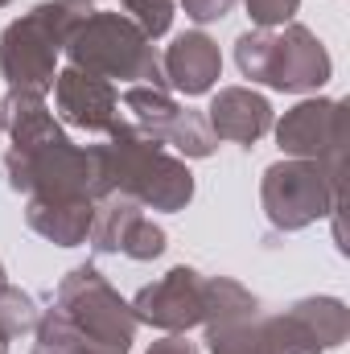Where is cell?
<instances>
[{
    "label": "cell",
    "mask_w": 350,
    "mask_h": 354,
    "mask_svg": "<svg viewBox=\"0 0 350 354\" xmlns=\"http://www.w3.org/2000/svg\"><path fill=\"white\" fill-rule=\"evenodd\" d=\"M107 136L111 140L99 145L107 194H128L132 202L161 214H177L194 202V174L157 136L140 132L132 120H120Z\"/></svg>",
    "instance_id": "2"
},
{
    "label": "cell",
    "mask_w": 350,
    "mask_h": 354,
    "mask_svg": "<svg viewBox=\"0 0 350 354\" xmlns=\"http://www.w3.org/2000/svg\"><path fill=\"white\" fill-rule=\"evenodd\" d=\"M33 354H103L87 346L79 334H75V326L50 305L46 313H37V326H33Z\"/></svg>",
    "instance_id": "16"
},
{
    "label": "cell",
    "mask_w": 350,
    "mask_h": 354,
    "mask_svg": "<svg viewBox=\"0 0 350 354\" xmlns=\"http://www.w3.org/2000/svg\"><path fill=\"white\" fill-rule=\"evenodd\" d=\"M347 103L342 99H301L276 124V145L284 157L347 165Z\"/></svg>",
    "instance_id": "9"
},
{
    "label": "cell",
    "mask_w": 350,
    "mask_h": 354,
    "mask_svg": "<svg viewBox=\"0 0 350 354\" xmlns=\"http://www.w3.org/2000/svg\"><path fill=\"white\" fill-rule=\"evenodd\" d=\"M124 107L132 115V124L149 136H157L165 149H174L177 157H190V161H206L214 153V132L206 124V115L181 107L169 91L157 87H128L124 91Z\"/></svg>",
    "instance_id": "8"
},
{
    "label": "cell",
    "mask_w": 350,
    "mask_h": 354,
    "mask_svg": "<svg viewBox=\"0 0 350 354\" xmlns=\"http://www.w3.org/2000/svg\"><path fill=\"white\" fill-rule=\"evenodd\" d=\"M33 326H37V301L25 288L4 280L0 284V354H8V342Z\"/></svg>",
    "instance_id": "17"
},
{
    "label": "cell",
    "mask_w": 350,
    "mask_h": 354,
    "mask_svg": "<svg viewBox=\"0 0 350 354\" xmlns=\"http://www.w3.org/2000/svg\"><path fill=\"white\" fill-rule=\"evenodd\" d=\"M243 4H248V17L256 29H280L301 8V0H243Z\"/></svg>",
    "instance_id": "19"
},
{
    "label": "cell",
    "mask_w": 350,
    "mask_h": 354,
    "mask_svg": "<svg viewBox=\"0 0 350 354\" xmlns=\"http://www.w3.org/2000/svg\"><path fill=\"white\" fill-rule=\"evenodd\" d=\"M181 8L194 25H214L235 8V0H181Z\"/></svg>",
    "instance_id": "20"
},
{
    "label": "cell",
    "mask_w": 350,
    "mask_h": 354,
    "mask_svg": "<svg viewBox=\"0 0 350 354\" xmlns=\"http://www.w3.org/2000/svg\"><path fill=\"white\" fill-rule=\"evenodd\" d=\"M54 107L71 128L83 132H111L120 124V95L107 79L87 75L79 66L58 71L54 79Z\"/></svg>",
    "instance_id": "12"
},
{
    "label": "cell",
    "mask_w": 350,
    "mask_h": 354,
    "mask_svg": "<svg viewBox=\"0 0 350 354\" xmlns=\"http://www.w3.org/2000/svg\"><path fill=\"white\" fill-rule=\"evenodd\" d=\"M91 0H42L0 33V75L8 91L46 95L58 79V58L71 33L87 21Z\"/></svg>",
    "instance_id": "3"
},
{
    "label": "cell",
    "mask_w": 350,
    "mask_h": 354,
    "mask_svg": "<svg viewBox=\"0 0 350 354\" xmlns=\"http://www.w3.org/2000/svg\"><path fill=\"white\" fill-rule=\"evenodd\" d=\"M124 8H128V21H132L149 41L165 37L169 25H174V0H124Z\"/></svg>",
    "instance_id": "18"
},
{
    "label": "cell",
    "mask_w": 350,
    "mask_h": 354,
    "mask_svg": "<svg viewBox=\"0 0 350 354\" xmlns=\"http://www.w3.org/2000/svg\"><path fill=\"white\" fill-rule=\"evenodd\" d=\"M128 305H132L136 322L165 330V334H185V330L202 326V317H206V276L198 268L177 264L161 280L145 284Z\"/></svg>",
    "instance_id": "11"
},
{
    "label": "cell",
    "mask_w": 350,
    "mask_h": 354,
    "mask_svg": "<svg viewBox=\"0 0 350 354\" xmlns=\"http://www.w3.org/2000/svg\"><path fill=\"white\" fill-rule=\"evenodd\" d=\"M235 66L243 79L272 91L309 95L322 91L334 75V62L313 29L288 21L280 29H248L235 41Z\"/></svg>",
    "instance_id": "4"
},
{
    "label": "cell",
    "mask_w": 350,
    "mask_h": 354,
    "mask_svg": "<svg viewBox=\"0 0 350 354\" xmlns=\"http://www.w3.org/2000/svg\"><path fill=\"white\" fill-rule=\"evenodd\" d=\"M161 71H165V83L177 91V95H206L223 79V54L219 46L206 37V33H177L174 46L165 50L161 58Z\"/></svg>",
    "instance_id": "14"
},
{
    "label": "cell",
    "mask_w": 350,
    "mask_h": 354,
    "mask_svg": "<svg viewBox=\"0 0 350 354\" xmlns=\"http://www.w3.org/2000/svg\"><path fill=\"white\" fill-rule=\"evenodd\" d=\"M87 243L99 256H128V260H157L169 248L165 227H157L153 218H145V206L132 202L128 194H103L95 202V218H91Z\"/></svg>",
    "instance_id": "10"
},
{
    "label": "cell",
    "mask_w": 350,
    "mask_h": 354,
    "mask_svg": "<svg viewBox=\"0 0 350 354\" xmlns=\"http://www.w3.org/2000/svg\"><path fill=\"white\" fill-rule=\"evenodd\" d=\"M206 111H210L206 124H210L214 140H231V145L252 149L264 132H272V103L252 87H223L210 99Z\"/></svg>",
    "instance_id": "13"
},
{
    "label": "cell",
    "mask_w": 350,
    "mask_h": 354,
    "mask_svg": "<svg viewBox=\"0 0 350 354\" xmlns=\"http://www.w3.org/2000/svg\"><path fill=\"white\" fill-rule=\"evenodd\" d=\"M0 120L12 140L4 153V181L25 194V202H99L107 194L99 145L79 149L46 107V95L8 91Z\"/></svg>",
    "instance_id": "1"
},
{
    "label": "cell",
    "mask_w": 350,
    "mask_h": 354,
    "mask_svg": "<svg viewBox=\"0 0 350 354\" xmlns=\"http://www.w3.org/2000/svg\"><path fill=\"white\" fill-rule=\"evenodd\" d=\"M4 4H12V0H0V8H4Z\"/></svg>",
    "instance_id": "24"
},
{
    "label": "cell",
    "mask_w": 350,
    "mask_h": 354,
    "mask_svg": "<svg viewBox=\"0 0 350 354\" xmlns=\"http://www.w3.org/2000/svg\"><path fill=\"white\" fill-rule=\"evenodd\" d=\"M54 309L75 326V334L103 354H128L136 342V317L132 305L107 284V276L95 264L71 268L54 288Z\"/></svg>",
    "instance_id": "7"
},
{
    "label": "cell",
    "mask_w": 350,
    "mask_h": 354,
    "mask_svg": "<svg viewBox=\"0 0 350 354\" xmlns=\"http://www.w3.org/2000/svg\"><path fill=\"white\" fill-rule=\"evenodd\" d=\"M91 218H95V202H25L29 231L58 243V248L87 243Z\"/></svg>",
    "instance_id": "15"
},
{
    "label": "cell",
    "mask_w": 350,
    "mask_h": 354,
    "mask_svg": "<svg viewBox=\"0 0 350 354\" xmlns=\"http://www.w3.org/2000/svg\"><path fill=\"white\" fill-rule=\"evenodd\" d=\"M342 177L347 165H326V161H301L284 157L268 165L260 177V206L272 223V231H305L342 206Z\"/></svg>",
    "instance_id": "6"
},
{
    "label": "cell",
    "mask_w": 350,
    "mask_h": 354,
    "mask_svg": "<svg viewBox=\"0 0 350 354\" xmlns=\"http://www.w3.org/2000/svg\"><path fill=\"white\" fill-rule=\"evenodd\" d=\"M145 354H198L194 342H185L181 334H169V338H161V342H153Z\"/></svg>",
    "instance_id": "21"
},
{
    "label": "cell",
    "mask_w": 350,
    "mask_h": 354,
    "mask_svg": "<svg viewBox=\"0 0 350 354\" xmlns=\"http://www.w3.org/2000/svg\"><path fill=\"white\" fill-rule=\"evenodd\" d=\"M0 284H4V264H0Z\"/></svg>",
    "instance_id": "22"
},
{
    "label": "cell",
    "mask_w": 350,
    "mask_h": 354,
    "mask_svg": "<svg viewBox=\"0 0 350 354\" xmlns=\"http://www.w3.org/2000/svg\"><path fill=\"white\" fill-rule=\"evenodd\" d=\"M0 136H4V120H0Z\"/></svg>",
    "instance_id": "23"
},
{
    "label": "cell",
    "mask_w": 350,
    "mask_h": 354,
    "mask_svg": "<svg viewBox=\"0 0 350 354\" xmlns=\"http://www.w3.org/2000/svg\"><path fill=\"white\" fill-rule=\"evenodd\" d=\"M62 54L71 58V66H79L87 75H99L107 83L120 79V83H132V87L169 91L157 46L124 12H91L71 33Z\"/></svg>",
    "instance_id": "5"
}]
</instances>
